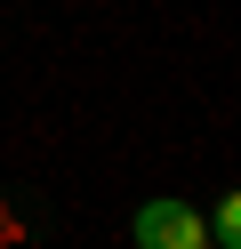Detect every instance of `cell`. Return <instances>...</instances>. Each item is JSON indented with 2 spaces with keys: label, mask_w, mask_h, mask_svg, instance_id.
<instances>
[{
  "label": "cell",
  "mask_w": 241,
  "mask_h": 249,
  "mask_svg": "<svg viewBox=\"0 0 241 249\" xmlns=\"http://www.w3.org/2000/svg\"><path fill=\"white\" fill-rule=\"evenodd\" d=\"M137 249H209V225L193 201H145L137 209Z\"/></svg>",
  "instance_id": "cell-1"
},
{
  "label": "cell",
  "mask_w": 241,
  "mask_h": 249,
  "mask_svg": "<svg viewBox=\"0 0 241 249\" xmlns=\"http://www.w3.org/2000/svg\"><path fill=\"white\" fill-rule=\"evenodd\" d=\"M209 241H217V249H233V241H241V201H233V193H225V201H217V217H209Z\"/></svg>",
  "instance_id": "cell-2"
}]
</instances>
